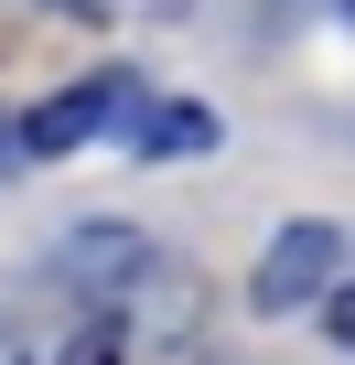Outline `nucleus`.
<instances>
[{"label":"nucleus","instance_id":"obj_1","mask_svg":"<svg viewBox=\"0 0 355 365\" xmlns=\"http://www.w3.org/2000/svg\"><path fill=\"white\" fill-rule=\"evenodd\" d=\"M54 279H65L76 301L119 312V301L151 279V237H140L129 215H86V226H65V237H54Z\"/></svg>","mask_w":355,"mask_h":365},{"label":"nucleus","instance_id":"obj_2","mask_svg":"<svg viewBox=\"0 0 355 365\" xmlns=\"http://www.w3.org/2000/svg\"><path fill=\"white\" fill-rule=\"evenodd\" d=\"M334 279H344V226H323V215H291V226L259 247V279H248V301H259V312H312Z\"/></svg>","mask_w":355,"mask_h":365},{"label":"nucleus","instance_id":"obj_3","mask_svg":"<svg viewBox=\"0 0 355 365\" xmlns=\"http://www.w3.org/2000/svg\"><path fill=\"white\" fill-rule=\"evenodd\" d=\"M129 108H140V86H129V76H86V86H65V97L22 108V161H65V150H86L97 129H119Z\"/></svg>","mask_w":355,"mask_h":365},{"label":"nucleus","instance_id":"obj_4","mask_svg":"<svg viewBox=\"0 0 355 365\" xmlns=\"http://www.w3.org/2000/svg\"><path fill=\"white\" fill-rule=\"evenodd\" d=\"M119 129H129V150H140V161H205V150H216V108H194V97L129 108Z\"/></svg>","mask_w":355,"mask_h":365},{"label":"nucleus","instance_id":"obj_5","mask_svg":"<svg viewBox=\"0 0 355 365\" xmlns=\"http://www.w3.org/2000/svg\"><path fill=\"white\" fill-rule=\"evenodd\" d=\"M119 354H129V322H119V312H86V322H76V344H65L54 365H119Z\"/></svg>","mask_w":355,"mask_h":365},{"label":"nucleus","instance_id":"obj_6","mask_svg":"<svg viewBox=\"0 0 355 365\" xmlns=\"http://www.w3.org/2000/svg\"><path fill=\"white\" fill-rule=\"evenodd\" d=\"M312 312H323V333H334V344H344V354H355V279H334V290H323V301H312Z\"/></svg>","mask_w":355,"mask_h":365},{"label":"nucleus","instance_id":"obj_7","mask_svg":"<svg viewBox=\"0 0 355 365\" xmlns=\"http://www.w3.org/2000/svg\"><path fill=\"white\" fill-rule=\"evenodd\" d=\"M0 172H22V118H0Z\"/></svg>","mask_w":355,"mask_h":365},{"label":"nucleus","instance_id":"obj_8","mask_svg":"<svg viewBox=\"0 0 355 365\" xmlns=\"http://www.w3.org/2000/svg\"><path fill=\"white\" fill-rule=\"evenodd\" d=\"M0 365H33V344H22V333H11V322H0Z\"/></svg>","mask_w":355,"mask_h":365},{"label":"nucleus","instance_id":"obj_9","mask_svg":"<svg viewBox=\"0 0 355 365\" xmlns=\"http://www.w3.org/2000/svg\"><path fill=\"white\" fill-rule=\"evenodd\" d=\"M54 11H108V0H54Z\"/></svg>","mask_w":355,"mask_h":365}]
</instances>
